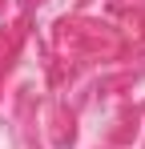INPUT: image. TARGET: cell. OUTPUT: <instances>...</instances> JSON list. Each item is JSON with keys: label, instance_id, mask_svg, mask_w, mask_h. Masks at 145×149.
<instances>
[]
</instances>
